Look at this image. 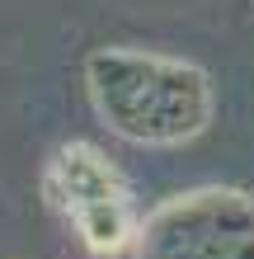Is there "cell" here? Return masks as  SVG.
<instances>
[]
</instances>
